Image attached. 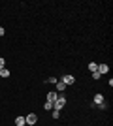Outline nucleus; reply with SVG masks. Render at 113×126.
Segmentation results:
<instances>
[{
    "instance_id": "13",
    "label": "nucleus",
    "mask_w": 113,
    "mask_h": 126,
    "mask_svg": "<svg viewBox=\"0 0 113 126\" xmlns=\"http://www.w3.org/2000/svg\"><path fill=\"white\" fill-rule=\"evenodd\" d=\"M57 81H59V79H55V77H49V79H47V83H49V85H55Z\"/></svg>"
},
{
    "instance_id": "2",
    "label": "nucleus",
    "mask_w": 113,
    "mask_h": 126,
    "mask_svg": "<svg viewBox=\"0 0 113 126\" xmlns=\"http://www.w3.org/2000/svg\"><path fill=\"white\" fill-rule=\"evenodd\" d=\"M96 72L100 75H106L109 72V66H108V64H98V70H96Z\"/></svg>"
},
{
    "instance_id": "5",
    "label": "nucleus",
    "mask_w": 113,
    "mask_h": 126,
    "mask_svg": "<svg viewBox=\"0 0 113 126\" xmlns=\"http://www.w3.org/2000/svg\"><path fill=\"white\" fill-rule=\"evenodd\" d=\"M57 98H59V92H57V90H53V92H49V94H47V102H51V104H53Z\"/></svg>"
},
{
    "instance_id": "11",
    "label": "nucleus",
    "mask_w": 113,
    "mask_h": 126,
    "mask_svg": "<svg viewBox=\"0 0 113 126\" xmlns=\"http://www.w3.org/2000/svg\"><path fill=\"white\" fill-rule=\"evenodd\" d=\"M4 68H6V60L0 57V70H4Z\"/></svg>"
},
{
    "instance_id": "10",
    "label": "nucleus",
    "mask_w": 113,
    "mask_h": 126,
    "mask_svg": "<svg viewBox=\"0 0 113 126\" xmlns=\"http://www.w3.org/2000/svg\"><path fill=\"white\" fill-rule=\"evenodd\" d=\"M89 70H91V74H92V72H96V70H98V64L96 62H91V64H89Z\"/></svg>"
},
{
    "instance_id": "14",
    "label": "nucleus",
    "mask_w": 113,
    "mask_h": 126,
    "mask_svg": "<svg viewBox=\"0 0 113 126\" xmlns=\"http://www.w3.org/2000/svg\"><path fill=\"white\" fill-rule=\"evenodd\" d=\"M59 117H60V111H55L53 109V119H59Z\"/></svg>"
},
{
    "instance_id": "4",
    "label": "nucleus",
    "mask_w": 113,
    "mask_h": 126,
    "mask_svg": "<svg viewBox=\"0 0 113 126\" xmlns=\"http://www.w3.org/2000/svg\"><path fill=\"white\" fill-rule=\"evenodd\" d=\"M62 83H64L66 87H68V85H74V83H75L74 75H64V77H62Z\"/></svg>"
},
{
    "instance_id": "12",
    "label": "nucleus",
    "mask_w": 113,
    "mask_h": 126,
    "mask_svg": "<svg viewBox=\"0 0 113 126\" xmlns=\"http://www.w3.org/2000/svg\"><path fill=\"white\" fill-rule=\"evenodd\" d=\"M100 77H102V75L98 74V72H92V79H94V81H96V79H100Z\"/></svg>"
},
{
    "instance_id": "6",
    "label": "nucleus",
    "mask_w": 113,
    "mask_h": 126,
    "mask_svg": "<svg viewBox=\"0 0 113 126\" xmlns=\"http://www.w3.org/2000/svg\"><path fill=\"white\" fill-rule=\"evenodd\" d=\"M15 126H27L25 117H17V119H15Z\"/></svg>"
},
{
    "instance_id": "16",
    "label": "nucleus",
    "mask_w": 113,
    "mask_h": 126,
    "mask_svg": "<svg viewBox=\"0 0 113 126\" xmlns=\"http://www.w3.org/2000/svg\"><path fill=\"white\" fill-rule=\"evenodd\" d=\"M27 126H34V124H27Z\"/></svg>"
},
{
    "instance_id": "8",
    "label": "nucleus",
    "mask_w": 113,
    "mask_h": 126,
    "mask_svg": "<svg viewBox=\"0 0 113 126\" xmlns=\"http://www.w3.org/2000/svg\"><path fill=\"white\" fill-rule=\"evenodd\" d=\"M0 77H10V70H8V68H4V70H0Z\"/></svg>"
},
{
    "instance_id": "9",
    "label": "nucleus",
    "mask_w": 113,
    "mask_h": 126,
    "mask_svg": "<svg viewBox=\"0 0 113 126\" xmlns=\"http://www.w3.org/2000/svg\"><path fill=\"white\" fill-rule=\"evenodd\" d=\"M43 109L45 111H53V104H51V102H45V104H43Z\"/></svg>"
},
{
    "instance_id": "3",
    "label": "nucleus",
    "mask_w": 113,
    "mask_h": 126,
    "mask_svg": "<svg viewBox=\"0 0 113 126\" xmlns=\"http://www.w3.org/2000/svg\"><path fill=\"white\" fill-rule=\"evenodd\" d=\"M25 121H27V124H36V121H38V117L34 115V113H28V115L25 117Z\"/></svg>"
},
{
    "instance_id": "15",
    "label": "nucleus",
    "mask_w": 113,
    "mask_h": 126,
    "mask_svg": "<svg viewBox=\"0 0 113 126\" xmlns=\"http://www.w3.org/2000/svg\"><path fill=\"white\" fill-rule=\"evenodd\" d=\"M4 32H6V30H4V26H0V36H4Z\"/></svg>"
},
{
    "instance_id": "7",
    "label": "nucleus",
    "mask_w": 113,
    "mask_h": 126,
    "mask_svg": "<svg viewBox=\"0 0 113 126\" xmlns=\"http://www.w3.org/2000/svg\"><path fill=\"white\" fill-rule=\"evenodd\" d=\"M55 85H57V92H64V89H66V85L62 83V81H57V83H55Z\"/></svg>"
},
{
    "instance_id": "1",
    "label": "nucleus",
    "mask_w": 113,
    "mask_h": 126,
    "mask_svg": "<svg viewBox=\"0 0 113 126\" xmlns=\"http://www.w3.org/2000/svg\"><path fill=\"white\" fill-rule=\"evenodd\" d=\"M64 105H66V98H64V96H59V98L53 102V109L55 111H60Z\"/></svg>"
}]
</instances>
